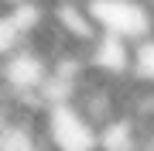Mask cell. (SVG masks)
Here are the masks:
<instances>
[{"label": "cell", "instance_id": "obj_3", "mask_svg": "<svg viewBox=\"0 0 154 151\" xmlns=\"http://www.w3.org/2000/svg\"><path fill=\"white\" fill-rule=\"evenodd\" d=\"M130 76L154 86V38H147L144 45L134 48V72H130Z\"/></svg>", "mask_w": 154, "mask_h": 151}, {"label": "cell", "instance_id": "obj_1", "mask_svg": "<svg viewBox=\"0 0 154 151\" xmlns=\"http://www.w3.org/2000/svg\"><path fill=\"white\" fill-rule=\"evenodd\" d=\"M103 38H116L127 45H144L154 38V7L147 0H86Z\"/></svg>", "mask_w": 154, "mask_h": 151}, {"label": "cell", "instance_id": "obj_2", "mask_svg": "<svg viewBox=\"0 0 154 151\" xmlns=\"http://www.w3.org/2000/svg\"><path fill=\"white\" fill-rule=\"evenodd\" d=\"M41 134L48 151H99V127L72 100L45 106Z\"/></svg>", "mask_w": 154, "mask_h": 151}, {"label": "cell", "instance_id": "obj_4", "mask_svg": "<svg viewBox=\"0 0 154 151\" xmlns=\"http://www.w3.org/2000/svg\"><path fill=\"white\" fill-rule=\"evenodd\" d=\"M28 4H38V0H0V14H11V11L28 7Z\"/></svg>", "mask_w": 154, "mask_h": 151}]
</instances>
